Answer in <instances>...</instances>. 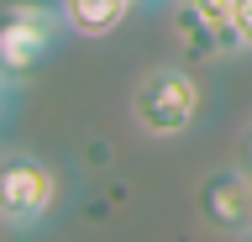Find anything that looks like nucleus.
I'll return each instance as SVG.
<instances>
[{
    "label": "nucleus",
    "mask_w": 252,
    "mask_h": 242,
    "mask_svg": "<svg viewBox=\"0 0 252 242\" xmlns=\"http://www.w3.org/2000/svg\"><path fill=\"white\" fill-rule=\"evenodd\" d=\"M58 206V174L27 147H5L0 158V221L5 232H32Z\"/></svg>",
    "instance_id": "obj_2"
},
{
    "label": "nucleus",
    "mask_w": 252,
    "mask_h": 242,
    "mask_svg": "<svg viewBox=\"0 0 252 242\" xmlns=\"http://www.w3.org/2000/svg\"><path fill=\"white\" fill-rule=\"evenodd\" d=\"M236 27H242V48L252 53V0H236Z\"/></svg>",
    "instance_id": "obj_7"
},
{
    "label": "nucleus",
    "mask_w": 252,
    "mask_h": 242,
    "mask_svg": "<svg viewBox=\"0 0 252 242\" xmlns=\"http://www.w3.org/2000/svg\"><path fill=\"white\" fill-rule=\"evenodd\" d=\"M173 42L184 48L189 64H216V58H231V53H247L242 37L231 27H220L200 0H179L173 5Z\"/></svg>",
    "instance_id": "obj_5"
},
{
    "label": "nucleus",
    "mask_w": 252,
    "mask_h": 242,
    "mask_svg": "<svg viewBox=\"0 0 252 242\" xmlns=\"http://www.w3.org/2000/svg\"><path fill=\"white\" fill-rule=\"evenodd\" d=\"M236 163H242V169L252 174V121L242 127V137H236Z\"/></svg>",
    "instance_id": "obj_8"
},
{
    "label": "nucleus",
    "mask_w": 252,
    "mask_h": 242,
    "mask_svg": "<svg viewBox=\"0 0 252 242\" xmlns=\"http://www.w3.org/2000/svg\"><path fill=\"white\" fill-rule=\"evenodd\" d=\"M63 32H68L63 5H53V0H5V27H0V64H5V74L11 79L32 74Z\"/></svg>",
    "instance_id": "obj_3"
},
{
    "label": "nucleus",
    "mask_w": 252,
    "mask_h": 242,
    "mask_svg": "<svg viewBox=\"0 0 252 242\" xmlns=\"http://www.w3.org/2000/svg\"><path fill=\"white\" fill-rule=\"evenodd\" d=\"M194 206H200V221L226 232V237H242L252 232V174L242 163L231 169H210L200 179V195H194Z\"/></svg>",
    "instance_id": "obj_4"
},
{
    "label": "nucleus",
    "mask_w": 252,
    "mask_h": 242,
    "mask_svg": "<svg viewBox=\"0 0 252 242\" xmlns=\"http://www.w3.org/2000/svg\"><path fill=\"white\" fill-rule=\"evenodd\" d=\"M236 242H252V232H242V237H236Z\"/></svg>",
    "instance_id": "obj_9"
},
{
    "label": "nucleus",
    "mask_w": 252,
    "mask_h": 242,
    "mask_svg": "<svg viewBox=\"0 0 252 242\" xmlns=\"http://www.w3.org/2000/svg\"><path fill=\"white\" fill-rule=\"evenodd\" d=\"M205 111V84L194 79L189 64H153L131 84V127L153 142L184 137Z\"/></svg>",
    "instance_id": "obj_1"
},
{
    "label": "nucleus",
    "mask_w": 252,
    "mask_h": 242,
    "mask_svg": "<svg viewBox=\"0 0 252 242\" xmlns=\"http://www.w3.org/2000/svg\"><path fill=\"white\" fill-rule=\"evenodd\" d=\"M58 5H63L74 37H110L126 16H131L137 0H58Z\"/></svg>",
    "instance_id": "obj_6"
}]
</instances>
